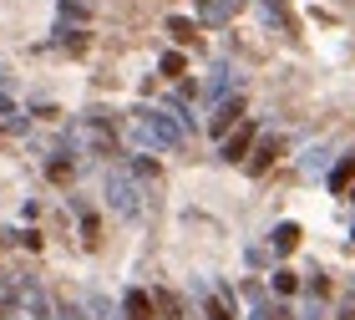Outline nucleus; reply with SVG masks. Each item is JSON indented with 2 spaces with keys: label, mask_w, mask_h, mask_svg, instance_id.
Segmentation results:
<instances>
[{
  "label": "nucleus",
  "mask_w": 355,
  "mask_h": 320,
  "mask_svg": "<svg viewBox=\"0 0 355 320\" xmlns=\"http://www.w3.org/2000/svg\"><path fill=\"white\" fill-rule=\"evenodd\" d=\"M208 320H234V310H229V300H208Z\"/></svg>",
  "instance_id": "dca6fc26"
},
{
  "label": "nucleus",
  "mask_w": 355,
  "mask_h": 320,
  "mask_svg": "<svg viewBox=\"0 0 355 320\" xmlns=\"http://www.w3.org/2000/svg\"><path fill=\"white\" fill-rule=\"evenodd\" d=\"M269 249H274V254H295V249H300V224H289V219H284V224H274Z\"/></svg>",
  "instance_id": "6e6552de"
},
{
  "label": "nucleus",
  "mask_w": 355,
  "mask_h": 320,
  "mask_svg": "<svg viewBox=\"0 0 355 320\" xmlns=\"http://www.w3.org/2000/svg\"><path fill=\"white\" fill-rule=\"evenodd\" d=\"M259 6H264V15H269V21L284 31V36H295V31H300V21L289 15V6H284V0H259Z\"/></svg>",
  "instance_id": "9b49d317"
},
{
  "label": "nucleus",
  "mask_w": 355,
  "mask_h": 320,
  "mask_svg": "<svg viewBox=\"0 0 355 320\" xmlns=\"http://www.w3.org/2000/svg\"><path fill=\"white\" fill-rule=\"evenodd\" d=\"M153 315L157 320H183V300L173 290H153Z\"/></svg>",
  "instance_id": "9d476101"
},
{
  "label": "nucleus",
  "mask_w": 355,
  "mask_h": 320,
  "mask_svg": "<svg viewBox=\"0 0 355 320\" xmlns=\"http://www.w3.org/2000/svg\"><path fill=\"white\" fill-rule=\"evenodd\" d=\"M107 203H112L122 219H137V214H142V188L127 178V173H107Z\"/></svg>",
  "instance_id": "f03ea898"
},
{
  "label": "nucleus",
  "mask_w": 355,
  "mask_h": 320,
  "mask_svg": "<svg viewBox=\"0 0 355 320\" xmlns=\"http://www.w3.org/2000/svg\"><path fill=\"white\" fill-rule=\"evenodd\" d=\"M122 315H127V320H157V315H153V295H148V290H127V295H122Z\"/></svg>",
  "instance_id": "0eeeda50"
},
{
  "label": "nucleus",
  "mask_w": 355,
  "mask_h": 320,
  "mask_svg": "<svg viewBox=\"0 0 355 320\" xmlns=\"http://www.w3.org/2000/svg\"><path fill=\"white\" fill-rule=\"evenodd\" d=\"M335 320H355V290L340 300V305H335Z\"/></svg>",
  "instance_id": "f3484780"
},
{
  "label": "nucleus",
  "mask_w": 355,
  "mask_h": 320,
  "mask_svg": "<svg viewBox=\"0 0 355 320\" xmlns=\"http://www.w3.org/2000/svg\"><path fill=\"white\" fill-rule=\"evenodd\" d=\"M168 36H173L178 46L198 41V21H188V15H168Z\"/></svg>",
  "instance_id": "f8f14e48"
},
{
  "label": "nucleus",
  "mask_w": 355,
  "mask_h": 320,
  "mask_svg": "<svg viewBox=\"0 0 355 320\" xmlns=\"http://www.w3.org/2000/svg\"><path fill=\"white\" fill-rule=\"evenodd\" d=\"M234 122H244V97H223L218 102V112H214V117H208V133H234Z\"/></svg>",
  "instance_id": "39448f33"
},
{
  "label": "nucleus",
  "mask_w": 355,
  "mask_h": 320,
  "mask_svg": "<svg viewBox=\"0 0 355 320\" xmlns=\"http://www.w3.org/2000/svg\"><path fill=\"white\" fill-rule=\"evenodd\" d=\"M132 137L142 142V148H157V153H173V148H183V137H188V127L173 117L168 107H157V112H137L132 117Z\"/></svg>",
  "instance_id": "f257e3e1"
},
{
  "label": "nucleus",
  "mask_w": 355,
  "mask_h": 320,
  "mask_svg": "<svg viewBox=\"0 0 355 320\" xmlns=\"http://www.w3.org/2000/svg\"><path fill=\"white\" fill-rule=\"evenodd\" d=\"M193 6H198V21H208V26H223L234 15V6L239 0H193Z\"/></svg>",
  "instance_id": "1a4fd4ad"
},
{
  "label": "nucleus",
  "mask_w": 355,
  "mask_h": 320,
  "mask_svg": "<svg viewBox=\"0 0 355 320\" xmlns=\"http://www.w3.org/2000/svg\"><path fill=\"white\" fill-rule=\"evenodd\" d=\"M350 178H355V153H350V158H345V163H340V168H335V173H330V188H335V194H340V188H345Z\"/></svg>",
  "instance_id": "4468645a"
},
{
  "label": "nucleus",
  "mask_w": 355,
  "mask_h": 320,
  "mask_svg": "<svg viewBox=\"0 0 355 320\" xmlns=\"http://www.w3.org/2000/svg\"><path fill=\"white\" fill-rule=\"evenodd\" d=\"M163 71H168V76H183V56L168 51V56H163Z\"/></svg>",
  "instance_id": "a211bd4d"
},
{
  "label": "nucleus",
  "mask_w": 355,
  "mask_h": 320,
  "mask_svg": "<svg viewBox=\"0 0 355 320\" xmlns=\"http://www.w3.org/2000/svg\"><path fill=\"white\" fill-rule=\"evenodd\" d=\"M82 142L96 158H112V153H117V127H112L102 112H92V117H82Z\"/></svg>",
  "instance_id": "7ed1b4c3"
},
{
  "label": "nucleus",
  "mask_w": 355,
  "mask_h": 320,
  "mask_svg": "<svg viewBox=\"0 0 355 320\" xmlns=\"http://www.w3.org/2000/svg\"><path fill=\"white\" fill-rule=\"evenodd\" d=\"M127 178H132L137 188H157V183H163V168H157L148 153H137L132 163H127Z\"/></svg>",
  "instance_id": "423d86ee"
},
{
  "label": "nucleus",
  "mask_w": 355,
  "mask_h": 320,
  "mask_svg": "<svg viewBox=\"0 0 355 320\" xmlns=\"http://www.w3.org/2000/svg\"><path fill=\"white\" fill-rule=\"evenodd\" d=\"M254 142H259V122L244 117V122H239V133L223 137V158H229V163H239V158H249V153H254Z\"/></svg>",
  "instance_id": "20e7f679"
},
{
  "label": "nucleus",
  "mask_w": 355,
  "mask_h": 320,
  "mask_svg": "<svg viewBox=\"0 0 355 320\" xmlns=\"http://www.w3.org/2000/svg\"><path fill=\"white\" fill-rule=\"evenodd\" d=\"M274 148H279L274 137H259V142H254V153H249V173H264V168L274 163Z\"/></svg>",
  "instance_id": "ddd939ff"
},
{
  "label": "nucleus",
  "mask_w": 355,
  "mask_h": 320,
  "mask_svg": "<svg viewBox=\"0 0 355 320\" xmlns=\"http://www.w3.org/2000/svg\"><path fill=\"white\" fill-rule=\"evenodd\" d=\"M274 290H279V295H295V290H300V275H289V269H274Z\"/></svg>",
  "instance_id": "2eb2a0df"
}]
</instances>
